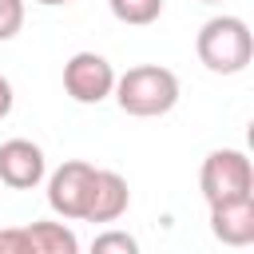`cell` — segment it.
I'll use <instances>...</instances> for the list:
<instances>
[{
  "label": "cell",
  "mask_w": 254,
  "mask_h": 254,
  "mask_svg": "<svg viewBox=\"0 0 254 254\" xmlns=\"http://www.w3.org/2000/svg\"><path fill=\"white\" fill-rule=\"evenodd\" d=\"M12 99H16V95H12V83L0 75V119H8V111H12Z\"/></svg>",
  "instance_id": "cell-13"
},
{
  "label": "cell",
  "mask_w": 254,
  "mask_h": 254,
  "mask_svg": "<svg viewBox=\"0 0 254 254\" xmlns=\"http://www.w3.org/2000/svg\"><path fill=\"white\" fill-rule=\"evenodd\" d=\"M95 167L83 159H67L52 171L48 179V206L64 218H83V202H87V187H91Z\"/></svg>",
  "instance_id": "cell-5"
},
{
  "label": "cell",
  "mask_w": 254,
  "mask_h": 254,
  "mask_svg": "<svg viewBox=\"0 0 254 254\" xmlns=\"http://www.w3.org/2000/svg\"><path fill=\"white\" fill-rule=\"evenodd\" d=\"M111 95L127 115L155 119L179 103V75L171 67H159V64H139V67H127L123 75H115Z\"/></svg>",
  "instance_id": "cell-1"
},
{
  "label": "cell",
  "mask_w": 254,
  "mask_h": 254,
  "mask_svg": "<svg viewBox=\"0 0 254 254\" xmlns=\"http://www.w3.org/2000/svg\"><path fill=\"white\" fill-rule=\"evenodd\" d=\"M64 91L75 103H103L115 91V67L99 52H75L64 64Z\"/></svg>",
  "instance_id": "cell-4"
},
{
  "label": "cell",
  "mask_w": 254,
  "mask_h": 254,
  "mask_svg": "<svg viewBox=\"0 0 254 254\" xmlns=\"http://www.w3.org/2000/svg\"><path fill=\"white\" fill-rule=\"evenodd\" d=\"M36 4H48V8H56V4H67V0H36Z\"/></svg>",
  "instance_id": "cell-14"
},
{
  "label": "cell",
  "mask_w": 254,
  "mask_h": 254,
  "mask_svg": "<svg viewBox=\"0 0 254 254\" xmlns=\"http://www.w3.org/2000/svg\"><path fill=\"white\" fill-rule=\"evenodd\" d=\"M198 187L206 202H222V198H238V194H254V167L246 159V151L234 147H218L202 159L198 171Z\"/></svg>",
  "instance_id": "cell-3"
},
{
  "label": "cell",
  "mask_w": 254,
  "mask_h": 254,
  "mask_svg": "<svg viewBox=\"0 0 254 254\" xmlns=\"http://www.w3.org/2000/svg\"><path fill=\"white\" fill-rule=\"evenodd\" d=\"M91 250H95V254H111V250H119V254H135L139 242H135L131 234H123V230H107V234H95Z\"/></svg>",
  "instance_id": "cell-11"
},
{
  "label": "cell",
  "mask_w": 254,
  "mask_h": 254,
  "mask_svg": "<svg viewBox=\"0 0 254 254\" xmlns=\"http://www.w3.org/2000/svg\"><path fill=\"white\" fill-rule=\"evenodd\" d=\"M131 202L127 179L115 171H95L91 187H87V202H83V222H115Z\"/></svg>",
  "instance_id": "cell-8"
},
{
  "label": "cell",
  "mask_w": 254,
  "mask_h": 254,
  "mask_svg": "<svg viewBox=\"0 0 254 254\" xmlns=\"http://www.w3.org/2000/svg\"><path fill=\"white\" fill-rule=\"evenodd\" d=\"M210 230L226 246H250L254 242V194L210 202Z\"/></svg>",
  "instance_id": "cell-7"
},
{
  "label": "cell",
  "mask_w": 254,
  "mask_h": 254,
  "mask_svg": "<svg viewBox=\"0 0 254 254\" xmlns=\"http://www.w3.org/2000/svg\"><path fill=\"white\" fill-rule=\"evenodd\" d=\"M48 175V159L32 139H8L0 143V183L12 190H32Z\"/></svg>",
  "instance_id": "cell-6"
},
{
  "label": "cell",
  "mask_w": 254,
  "mask_h": 254,
  "mask_svg": "<svg viewBox=\"0 0 254 254\" xmlns=\"http://www.w3.org/2000/svg\"><path fill=\"white\" fill-rule=\"evenodd\" d=\"M24 28V0H0V44Z\"/></svg>",
  "instance_id": "cell-12"
},
{
  "label": "cell",
  "mask_w": 254,
  "mask_h": 254,
  "mask_svg": "<svg viewBox=\"0 0 254 254\" xmlns=\"http://www.w3.org/2000/svg\"><path fill=\"white\" fill-rule=\"evenodd\" d=\"M24 238L32 254H75L79 250V238L64 222H32L24 226Z\"/></svg>",
  "instance_id": "cell-9"
},
{
  "label": "cell",
  "mask_w": 254,
  "mask_h": 254,
  "mask_svg": "<svg viewBox=\"0 0 254 254\" xmlns=\"http://www.w3.org/2000/svg\"><path fill=\"white\" fill-rule=\"evenodd\" d=\"M107 4H111V16H115V20L135 24V28L155 24V20L163 16V0H107Z\"/></svg>",
  "instance_id": "cell-10"
},
{
  "label": "cell",
  "mask_w": 254,
  "mask_h": 254,
  "mask_svg": "<svg viewBox=\"0 0 254 254\" xmlns=\"http://www.w3.org/2000/svg\"><path fill=\"white\" fill-rule=\"evenodd\" d=\"M194 52H198L202 67H210L214 75H238L254 60V36H250L246 20H238V16H210L198 28Z\"/></svg>",
  "instance_id": "cell-2"
},
{
  "label": "cell",
  "mask_w": 254,
  "mask_h": 254,
  "mask_svg": "<svg viewBox=\"0 0 254 254\" xmlns=\"http://www.w3.org/2000/svg\"><path fill=\"white\" fill-rule=\"evenodd\" d=\"M202 4H222V0H202Z\"/></svg>",
  "instance_id": "cell-15"
}]
</instances>
